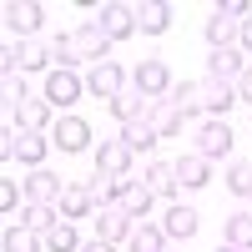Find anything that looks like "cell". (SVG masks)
Instances as JSON below:
<instances>
[{
  "instance_id": "cell-37",
  "label": "cell",
  "mask_w": 252,
  "mask_h": 252,
  "mask_svg": "<svg viewBox=\"0 0 252 252\" xmlns=\"http://www.w3.org/2000/svg\"><path fill=\"white\" fill-rule=\"evenodd\" d=\"M0 212H15V182L0 177Z\"/></svg>"
},
{
  "instance_id": "cell-25",
  "label": "cell",
  "mask_w": 252,
  "mask_h": 252,
  "mask_svg": "<svg viewBox=\"0 0 252 252\" xmlns=\"http://www.w3.org/2000/svg\"><path fill=\"white\" fill-rule=\"evenodd\" d=\"M46 146H51V141L40 136V131H20V141H15V161H26L31 172H35V166L46 161Z\"/></svg>"
},
{
  "instance_id": "cell-22",
  "label": "cell",
  "mask_w": 252,
  "mask_h": 252,
  "mask_svg": "<svg viewBox=\"0 0 252 252\" xmlns=\"http://www.w3.org/2000/svg\"><path fill=\"white\" fill-rule=\"evenodd\" d=\"M146 121H152V131H157V136H177L187 116H182V111L172 106V101H152V111H146Z\"/></svg>"
},
{
  "instance_id": "cell-33",
  "label": "cell",
  "mask_w": 252,
  "mask_h": 252,
  "mask_svg": "<svg viewBox=\"0 0 252 252\" xmlns=\"http://www.w3.org/2000/svg\"><path fill=\"white\" fill-rule=\"evenodd\" d=\"M227 242H232V247H242V252H252V212L227 217Z\"/></svg>"
},
{
  "instance_id": "cell-27",
  "label": "cell",
  "mask_w": 252,
  "mask_h": 252,
  "mask_svg": "<svg viewBox=\"0 0 252 252\" xmlns=\"http://www.w3.org/2000/svg\"><path fill=\"white\" fill-rule=\"evenodd\" d=\"M91 192H86V182H81V187H66V197H61V217H66V222H76V217H91Z\"/></svg>"
},
{
  "instance_id": "cell-40",
  "label": "cell",
  "mask_w": 252,
  "mask_h": 252,
  "mask_svg": "<svg viewBox=\"0 0 252 252\" xmlns=\"http://www.w3.org/2000/svg\"><path fill=\"white\" fill-rule=\"evenodd\" d=\"M81 252H116L111 242H101V237H91V242H81Z\"/></svg>"
},
{
  "instance_id": "cell-1",
  "label": "cell",
  "mask_w": 252,
  "mask_h": 252,
  "mask_svg": "<svg viewBox=\"0 0 252 252\" xmlns=\"http://www.w3.org/2000/svg\"><path fill=\"white\" fill-rule=\"evenodd\" d=\"M0 15H5V31L15 40H31L40 31V20H46V5H40V0H5Z\"/></svg>"
},
{
  "instance_id": "cell-24",
  "label": "cell",
  "mask_w": 252,
  "mask_h": 252,
  "mask_svg": "<svg viewBox=\"0 0 252 252\" xmlns=\"http://www.w3.org/2000/svg\"><path fill=\"white\" fill-rule=\"evenodd\" d=\"M56 217H61V207H35V202H26V207H20V217H15V227H31V232L46 237L51 227H56Z\"/></svg>"
},
{
  "instance_id": "cell-6",
  "label": "cell",
  "mask_w": 252,
  "mask_h": 252,
  "mask_svg": "<svg viewBox=\"0 0 252 252\" xmlns=\"http://www.w3.org/2000/svg\"><path fill=\"white\" fill-rule=\"evenodd\" d=\"M61 197H66V182H61L56 172L35 166V172L26 177V202H35V207H61Z\"/></svg>"
},
{
  "instance_id": "cell-21",
  "label": "cell",
  "mask_w": 252,
  "mask_h": 252,
  "mask_svg": "<svg viewBox=\"0 0 252 252\" xmlns=\"http://www.w3.org/2000/svg\"><path fill=\"white\" fill-rule=\"evenodd\" d=\"M141 182L152 187L157 197H172V202H177V187H182V182H177V166H172V161H152V166H146V177H141Z\"/></svg>"
},
{
  "instance_id": "cell-35",
  "label": "cell",
  "mask_w": 252,
  "mask_h": 252,
  "mask_svg": "<svg viewBox=\"0 0 252 252\" xmlns=\"http://www.w3.org/2000/svg\"><path fill=\"white\" fill-rule=\"evenodd\" d=\"M15 141H20V131L5 126V131H0V161H15Z\"/></svg>"
},
{
  "instance_id": "cell-16",
  "label": "cell",
  "mask_w": 252,
  "mask_h": 252,
  "mask_svg": "<svg viewBox=\"0 0 252 252\" xmlns=\"http://www.w3.org/2000/svg\"><path fill=\"white\" fill-rule=\"evenodd\" d=\"M232 101H237V86H232V81H212V76H202V106H207V116H222Z\"/></svg>"
},
{
  "instance_id": "cell-8",
  "label": "cell",
  "mask_w": 252,
  "mask_h": 252,
  "mask_svg": "<svg viewBox=\"0 0 252 252\" xmlns=\"http://www.w3.org/2000/svg\"><path fill=\"white\" fill-rule=\"evenodd\" d=\"M136 91L146 101H166L172 96V71H166V61H141L136 66Z\"/></svg>"
},
{
  "instance_id": "cell-28",
  "label": "cell",
  "mask_w": 252,
  "mask_h": 252,
  "mask_svg": "<svg viewBox=\"0 0 252 252\" xmlns=\"http://www.w3.org/2000/svg\"><path fill=\"white\" fill-rule=\"evenodd\" d=\"M46 252H81V237H76V222L61 217L51 232H46Z\"/></svg>"
},
{
  "instance_id": "cell-17",
  "label": "cell",
  "mask_w": 252,
  "mask_h": 252,
  "mask_svg": "<svg viewBox=\"0 0 252 252\" xmlns=\"http://www.w3.org/2000/svg\"><path fill=\"white\" fill-rule=\"evenodd\" d=\"M106 106H111V116L126 126V121H146V111H152V101H146L141 91H131V86H126L116 101H106Z\"/></svg>"
},
{
  "instance_id": "cell-13",
  "label": "cell",
  "mask_w": 252,
  "mask_h": 252,
  "mask_svg": "<svg viewBox=\"0 0 252 252\" xmlns=\"http://www.w3.org/2000/svg\"><path fill=\"white\" fill-rule=\"evenodd\" d=\"M166 26H172V5L166 0H141L136 5V31L141 35H166Z\"/></svg>"
},
{
  "instance_id": "cell-36",
  "label": "cell",
  "mask_w": 252,
  "mask_h": 252,
  "mask_svg": "<svg viewBox=\"0 0 252 252\" xmlns=\"http://www.w3.org/2000/svg\"><path fill=\"white\" fill-rule=\"evenodd\" d=\"M217 10H222V15H232V20H247V15H252V5H247V0H222Z\"/></svg>"
},
{
  "instance_id": "cell-10",
  "label": "cell",
  "mask_w": 252,
  "mask_h": 252,
  "mask_svg": "<svg viewBox=\"0 0 252 252\" xmlns=\"http://www.w3.org/2000/svg\"><path fill=\"white\" fill-rule=\"evenodd\" d=\"M86 91H91V96L116 101V96L126 91V71L116 66V61H101V66H91V71H86Z\"/></svg>"
},
{
  "instance_id": "cell-18",
  "label": "cell",
  "mask_w": 252,
  "mask_h": 252,
  "mask_svg": "<svg viewBox=\"0 0 252 252\" xmlns=\"http://www.w3.org/2000/svg\"><path fill=\"white\" fill-rule=\"evenodd\" d=\"M166 101H172L182 116H207V106H202V81H177Z\"/></svg>"
},
{
  "instance_id": "cell-23",
  "label": "cell",
  "mask_w": 252,
  "mask_h": 252,
  "mask_svg": "<svg viewBox=\"0 0 252 252\" xmlns=\"http://www.w3.org/2000/svg\"><path fill=\"white\" fill-rule=\"evenodd\" d=\"M51 111H56V106H51L46 96H31L26 106L15 111V121H20V131H46V121H51Z\"/></svg>"
},
{
  "instance_id": "cell-4",
  "label": "cell",
  "mask_w": 252,
  "mask_h": 252,
  "mask_svg": "<svg viewBox=\"0 0 252 252\" xmlns=\"http://www.w3.org/2000/svg\"><path fill=\"white\" fill-rule=\"evenodd\" d=\"M232 152V126H227L222 116H202V126H197V157H227Z\"/></svg>"
},
{
  "instance_id": "cell-41",
  "label": "cell",
  "mask_w": 252,
  "mask_h": 252,
  "mask_svg": "<svg viewBox=\"0 0 252 252\" xmlns=\"http://www.w3.org/2000/svg\"><path fill=\"white\" fill-rule=\"evenodd\" d=\"M217 252H242V247H232V242H222V247H217Z\"/></svg>"
},
{
  "instance_id": "cell-9",
  "label": "cell",
  "mask_w": 252,
  "mask_h": 252,
  "mask_svg": "<svg viewBox=\"0 0 252 252\" xmlns=\"http://www.w3.org/2000/svg\"><path fill=\"white\" fill-rule=\"evenodd\" d=\"M96 26L106 31L111 40L136 35V5H121V0H111V5H101V10H96Z\"/></svg>"
},
{
  "instance_id": "cell-20",
  "label": "cell",
  "mask_w": 252,
  "mask_h": 252,
  "mask_svg": "<svg viewBox=\"0 0 252 252\" xmlns=\"http://www.w3.org/2000/svg\"><path fill=\"white\" fill-rule=\"evenodd\" d=\"M237 31H242V20L222 15V10H212V15H207V40H212V51H222V46H237Z\"/></svg>"
},
{
  "instance_id": "cell-30",
  "label": "cell",
  "mask_w": 252,
  "mask_h": 252,
  "mask_svg": "<svg viewBox=\"0 0 252 252\" xmlns=\"http://www.w3.org/2000/svg\"><path fill=\"white\" fill-rule=\"evenodd\" d=\"M51 66V40H20V71H46Z\"/></svg>"
},
{
  "instance_id": "cell-19",
  "label": "cell",
  "mask_w": 252,
  "mask_h": 252,
  "mask_svg": "<svg viewBox=\"0 0 252 252\" xmlns=\"http://www.w3.org/2000/svg\"><path fill=\"white\" fill-rule=\"evenodd\" d=\"M172 166H177V182L192 187V192H197V187H207V177H212V161L197 157V152H192V157H177Z\"/></svg>"
},
{
  "instance_id": "cell-31",
  "label": "cell",
  "mask_w": 252,
  "mask_h": 252,
  "mask_svg": "<svg viewBox=\"0 0 252 252\" xmlns=\"http://www.w3.org/2000/svg\"><path fill=\"white\" fill-rule=\"evenodd\" d=\"M5 252H46V237L31 227H10L5 232Z\"/></svg>"
},
{
  "instance_id": "cell-2",
  "label": "cell",
  "mask_w": 252,
  "mask_h": 252,
  "mask_svg": "<svg viewBox=\"0 0 252 252\" xmlns=\"http://www.w3.org/2000/svg\"><path fill=\"white\" fill-rule=\"evenodd\" d=\"M71 46H76V61H91V66H101L111 51V35L96 26V20H81V26L71 31Z\"/></svg>"
},
{
  "instance_id": "cell-26",
  "label": "cell",
  "mask_w": 252,
  "mask_h": 252,
  "mask_svg": "<svg viewBox=\"0 0 252 252\" xmlns=\"http://www.w3.org/2000/svg\"><path fill=\"white\" fill-rule=\"evenodd\" d=\"M121 141L131 146L136 157H146V152L157 146V131H152V121H126V126H121Z\"/></svg>"
},
{
  "instance_id": "cell-34",
  "label": "cell",
  "mask_w": 252,
  "mask_h": 252,
  "mask_svg": "<svg viewBox=\"0 0 252 252\" xmlns=\"http://www.w3.org/2000/svg\"><path fill=\"white\" fill-rule=\"evenodd\" d=\"M227 187H232L237 197H252V161H232V172H227Z\"/></svg>"
},
{
  "instance_id": "cell-39",
  "label": "cell",
  "mask_w": 252,
  "mask_h": 252,
  "mask_svg": "<svg viewBox=\"0 0 252 252\" xmlns=\"http://www.w3.org/2000/svg\"><path fill=\"white\" fill-rule=\"evenodd\" d=\"M237 51H242V56H247V51H252V15H247V20H242V31H237Z\"/></svg>"
},
{
  "instance_id": "cell-11",
  "label": "cell",
  "mask_w": 252,
  "mask_h": 252,
  "mask_svg": "<svg viewBox=\"0 0 252 252\" xmlns=\"http://www.w3.org/2000/svg\"><path fill=\"white\" fill-rule=\"evenodd\" d=\"M152 197H157V192H152L141 177H116V202H121L131 217H146V212H152Z\"/></svg>"
},
{
  "instance_id": "cell-5",
  "label": "cell",
  "mask_w": 252,
  "mask_h": 252,
  "mask_svg": "<svg viewBox=\"0 0 252 252\" xmlns=\"http://www.w3.org/2000/svg\"><path fill=\"white\" fill-rule=\"evenodd\" d=\"M81 91H86V76L61 71V66H51V71H46V101H51V106H76Z\"/></svg>"
},
{
  "instance_id": "cell-29",
  "label": "cell",
  "mask_w": 252,
  "mask_h": 252,
  "mask_svg": "<svg viewBox=\"0 0 252 252\" xmlns=\"http://www.w3.org/2000/svg\"><path fill=\"white\" fill-rule=\"evenodd\" d=\"M126 247H131V252H166V232L152 227V222H136V232H131Z\"/></svg>"
},
{
  "instance_id": "cell-15",
  "label": "cell",
  "mask_w": 252,
  "mask_h": 252,
  "mask_svg": "<svg viewBox=\"0 0 252 252\" xmlns=\"http://www.w3.org/2000/svg\"><path fill=\"white\" fill-rule=\"evenodd\" d=\"M56 146H61V152H86V146H91V126L81 116H61L56 121Z\"/></svg>"
},
{
  "instance_id": "cell-14",
  "label": "cell",
  "mask_w": 252,
  "mask_h": 252,
  "mask_svg": "<svg viewBox=\"0 0 252 252\" xmlns=\"http://www.w3.org/2000/svg\"><path fill=\"white\" fill-rule=\"evenodd\" d=\"M242 71H247V61H242L237 46H222V51L207 56V76H212V81H237Z\"/></svg>"
},
{
  "instance_id": "cell-3",
  "label": "cell",
  "mask_w": 252,
  "mask_h": 252,
  "mask_svg": "<svg viewBox=\"0 0 252 252\" xmlns=\"http://www.w3.org/2000/svg\"><path fill=\"white\" fill-rule=\"evenodd\" d=\"M131 232H136V217L131 212H126V207L121 202H111V207H101V212H96V237L101 242H131Z\"/></svg>"
},
{
  "instance_id": "cell-7",
  "label": "cell",
  "mask_w": 252,
  "mask_h": 252,
  "mask_svg": "<svg viewBox=\"0 0 252 252\" xmlns=\"http://www.w3.org/2000/svg\"><path fill=\"white\" fill-rule=\"evenodd\" d=\"M131 161H136V152L121 136H111V141L96 146V172H106V177H131Z\"/></svg>"
},
{
  "instance_id": "cell-38",
  "label": "cell",
  "mask_w": 252,
  "mask_h": 252,
  "mask_svg": "<svg viewBox=\"0 0 252 252\" xmlns=\"http://www.w3.org/2000/svg\"><path fill=\"white\" fill-rule=\"evenodd\" d=\"M232 86H237V101H247V106H252V66H247V71L232 81Z\"/></svg>"
},
{
  "instance_id": "cell-32",
  "label": "cell",
  "mask_w": 252,
  "mask_h": 252,
  "mask_svg": "<svg viewBox=\"0 0 252 252\" xmlns=\"http://www.w3.org/2000/svg\"><path fill=\"white\" fill-rule=\"evenodd\" d=\"M86 192H91V202H96V212H101V207H111V202H116V177H106V172H96V177L86 182Z\"/></svg>"
},
{
  "instance_id": "cell-12",
  "label": "cell",
  "mask_w": 252,
  "mask_h": 252,
  "mask_svg": "<svg viewBox=\"0 0 252 252\" xmlns=\"http://www.w3.org/2000/svg\"><path fill=\"white\" fill-rule=\"evenodd\" d=\"M161 232L172 237V242H187V237H197V212L187 202H172L166 207V217H161Z\"/></svg>"
}]
</instances>
